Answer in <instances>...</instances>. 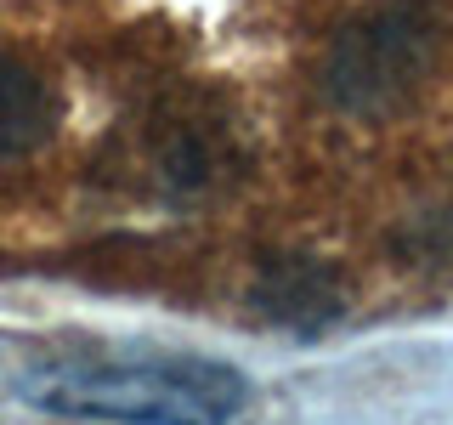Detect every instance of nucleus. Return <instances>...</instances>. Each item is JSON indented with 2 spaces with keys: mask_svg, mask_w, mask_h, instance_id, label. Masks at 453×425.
I'll list each match as a JSON object with an SVG mask.
<instances>
[{
  "mask_svg": "<svg viewBox=\"0 0 453 425\" xmlns=\"http://www.w3.org/2000/svg\"><path fill=\"white\" fill-rule=\"evenodd\" d=\"M51 136V97L23 63L0 57V159H23Z\"/></svg>",
  "mask_w": 453,
  "mask_h": 425,
  "instance_id": "nucleus-4",
  "label": "nucleus"
},
{
  "mask_svg": "<svg viewBox=\"0 0 453 425\" xmlns=\"http://www.w3.org/2000/svg\"><path fill=\"white\" fill-rule=\"evenodd\" d=\"M255 301H261V312H273L278 323H301V329L340 312L334 278L318 261H273L261 273V283H255Z\"/></svg>",
  "mask_w": 453,
  "mask_h": 425,
  "instance_id": "nucleus-3",
  "label": "nucleus"
},
{
  "mask_svg": "<svg viewBox=\"0 0 453 425\" xmlns=\"http://www.w3.org/2000/svg\"><path fill=\"white\" fill-rule=\"evenodd\" d=\"M23 403L108 425H233L250 408V380L233 363L193 352L148 358H68L18 380Z\"/></svg>",
  "mask_w": 453,
  "mask_h": 425,
  "instance_id": "nucleus-1",
  "label": "nucleus"
},
{
  "mask_svg": "<svg viewBox=\"0 0 453 425\" xmlns=\"http://www.w3.org/2000/svg\"><path fill=\"white\" fill-rule=\"evenodd\" d=\"M436 51V23L419 6H391L374 18L351 23L329 51V97L351 113H380L403 103L414 80L431 68Z\"/></svg>",
  "mask_w": 453,
  "mask_h": 425,
  "instance_id": "nucleus-2",
  "label": "nucleus"
}]
</instances>
